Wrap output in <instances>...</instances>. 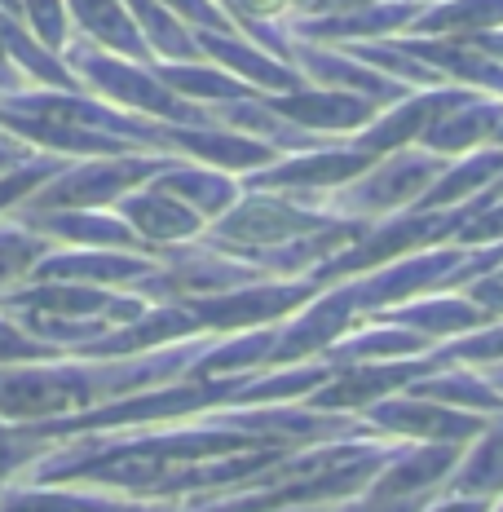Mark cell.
<instances>
[{"label": "cell", "mask_w": 503, "mask_h": 512, "mask_svg": "<svg viewBox=\"0 0 503 512\" xmlns=\"http://www.w3.org/2000/svg\"><path fill=\"white\" fill-rule=\"evenodd\" d=\"M212 336L181 340L137 358H62V362H23L0 367V420L9 424H45L62 415L89 411L98 402L142 393L155 384H173L208 349Z\"/></svg>", "instance_id": "1"}, {"label": "cell", "mask_w": 503, "mask_h": 512, "mask_svg": "<svg viewBox=\"0 0 503 512\" xmlns=\"http://www.w3.org/2000/svg\"><path fill=\"white\" fill-rule=\"evenodd\" d=\"M477 208H486V195H473L468 204H455V208H406V212H393V217H380L371 221V230L362 239H353L349 248H340L336 256H327L309 283L327 287V283H340V279H358L367 270H380V265L398 261V256H415V252H428V248H442V243H455L459 226L473 217Z\"/></svg>", "instance_id": "2"}, {"label": "cell", "mask_w": 503, "mask_h": 512, "mask_svg": "<svg viewBox=\"0 0 503 512\" xmlns=\"http://www.w3.org/2000/svg\"><path fill=\"white\" fill-rule=\"evenodd\" d=\"M62 62H67V71L84 84V93L120 106V111L146 115V120H159V124H195V128L212 124V115L195 102L177 98V93L155 76V67L115 58V53H106V49L84 45V40L62 49Z\"/></svg>", "instance_id": "3"}, {"label": "cell", "mask_w": 503, "mask_h": 512, "mask_svg": "<svg viewBox=\"0 0 503 512\" xmlns=\"http://www.w3.org/2000/svg\"><path fill=\"white\" fill-rule=\"evenodd\" d=\"M340 212L331 208H318V204H301L292 195H274V190H243L234 199V208H226L217 221H208V230L199 234V243L208 248L234 256L252 252H270V248H283L292 239H305L314 230H327Z\"/></svg>", "instance_id": "4"}, {"label": "cell", "mask_w": 503, "mask_h": 512, "mask_svg": "<svg viewBox=\"0 0 503 512\" xmlns=\"http://www.w3.org/2000/svg\"><path fill=\"white\" fill-rule=\"evenodd\" d=\"M177 155L133 151V155H98V159H71L53 181L27 199V212L49 208H115L128 190L146 186L155 173H164Z\"/></svg>", "instance_id": "5"}, {"label": "cell", "mask_w": 503, "mask_h": 512, "mask_svg": "<svg viewBox=\"0 0 503 512\" xmlns=\"http://www.w3.org/2000/svg\"><path fill=\"white\" fill-rule=\"evenodd\" d=\"M446 164H451V159L420 151V146L389 151V155H380L358 181H349V186H340L336 195H331V212H340V217H367V221L406 212V208L420 204V195L442 177Z\"/></svg>", "instance_id": "6"}, {"label": "cell", "mask_w": 503, "mask_h": 512, "mask_svg": "<svg viewBox=\"0 0 503 512\" xmlns=\"http://www.w3.org/2000/svg\"><path fill=\"white\" fill-rule=\"evenodd\" d=\"M314 296H318V283L309 279H256V283L230 287V292L195 296V301H177V305L190 309L199 336H234V332H252V327L287 323Z\"/></svg>", "instance_id": "7"}, {"label": "cell", "mask_w": 503, "mask_h": 512, "mask_svg": "<svg viewBox=\"0 0 503 512\" xmlns=\"http://www.w3.org/2000/svg\"><path fill=\"white\" fill-rule=\"evenodd\" d=\"M155 270L146 279H137L124 292L142 296L146 305H177V301H195V296H212V292H230V287L256 283L265 279L256 265L234 261V256L208 248V243H181V248H164L155 256Z\"/></svg>", "instance_id": "8"}, {"label": "cell", "mask_w": 503, "mask_h": 512, "mask_svg": "<svg viewBox=\"0 0 503 512\" xmlns=\"http://www.w3.org/2000/svg\"><path fill=\"white\" fill-rule=\"evenodd\" d=\"M371 164H376V155L358 151V146H349L345 137H340V142L314 146V151L278 155L270 168L239 177V186L243 190H274V195H292V199H301V204H314L318 195H336L340 186L358 181Z\"/></svg>", "instance_id": "9"}, {"label": "cell", "mask_w": 503, "mask_h": 512, "mask_svg": "<svg viewBox=\"0 0 503 512\" xmlns=\"http://www.w3.org/2000/svg\"><path fill=\"white\" fill-rule=\"evenodd\" d=\"M459 261H464V248L442 243V248L398 256V261L380 265V270H367V274H358V279H340V283H345V292H349L353 314L371 318L389 305L415 301V296H428V292H442Z\"/></svg>", "instance_id": "10"}, {"label": "cell", "mask_w": 503, "mask_h": 512, "mask_svg": "<svg viewBox=\"0 0 503 512\" xmlns=\"http://www.w3.org/2000/svg\"><path fill=\"white\" fill-rule=\"evenodd\" d=\"M146 309L142 296L124 292V287H84V283H14L0 292V314H36V318H102V323L120 327L133 323Z\"/></svg>", "instance_id": "11"}, {"label": "cell", "mask_w": 503, "mask_h": 512, "mask_svg": "<svg viewBox=\"0 0 503 512\" xmlns=\"http://www.w3.org/2000/svg\"><path fill=\"white\" fill-rule=\"evenodd\" d=\"M358 420L367 424L380 442H455V446H468L481 429H486V415L442 407V402L415 398V393H406V389L393 393V398L371 402Z\"/></svg>", "instance_id": "12"}, {"label": "cell", "mask_w": 503, "mask_h": 512, "mask_svg": "<svg viewBox=\"0 0 503 512\" xmlns=\"http://www.w3.org/2000/svg\"><path fill=\"white\" fill-rule=\"evenodd\" d=\"M442 371V362L433 358V349L420 358H398V362H349V367H336L327 384H318L305 398V407L314 411H336V415H362L371 402L393 398L406 384Z\"/></svg>", "instance_id": "13"}, {"label": "cell", "mask_w": 503, "mask_h": 512, "mask_svg": "<svg viewBox=\"0 0 503 512\" xmlns=\"http://www.w3.org/2000/svg\"><path fill=\"white\" fill-rule=\"evenodd\" d=\"M420 0H371V5L353 9H327V14H301L292 27V40L309 45H371V40H393L406 36L411 23L420 18Z\"/></svg>", "instance_id": "14"}, {"label": "cell", "mask_w": 503, "mask_h": 512, "mask_svg": "<svg viewBox=\"0 0 503 512\" xmlns=\"http://www.w3.org/2000/svg\"><path fill=\"white\" fill-rule=\"evenodd\" d=\"M473 98H477V93L473 89H459V84H442V89H415V93H406L402 102L384 106L376 120H371L367 128H358L353 137H345V142L380 159L389 151H402V146H415V142H420V133L437 120V115L455 111V106H464Z\"/></svg>", "instance_id": "15"}, {"label": "cell", "mask_w": 503, "mask_h": 512, "mask_svg": "<svg viewBox=\"0 0 503 512\" xmlns=\"http://www.w3.org/2000/svg\"><path fill=\"white\" fill-rule=\"evenodd\" d=\"M18 226L49 239L53 248H102V252H142L155 256L120 221L115 208H49V212H27L18 208Z\"/></svg>", "instance_id": "16"}, {"label": "cell", "mask_w": 503, "mask_h": 512, "mask_svg": "<svg viewBox=\"0 0 503 512\" xmlns=\"http://www.w3.org/2000/svg\"><path fill=\"white\" fill-rule=\"evenodd\" d=\"M459 455H464V446H455V442H398L362 495H371V499L437 495L446 486V477L455 473Z\"/></svg>", "instance_id": "17"}, {"label": "cell", "mask_w": 503, "mask_h": 512, "mask_svg": "<svg viewBox=\"0 0 503 512\" xmlns=\"http://www.w3.org/2000/svg\"><path fill=\"white\" fill-rule=\"evenodd\" d=\"M195 49H199L203 62L230 71L234 80H243L252 93H261V98L305 89V76L292 67V62L265 53L261 45H252L248 36H239V31H195Z\"/></svg>", "instance_id": "18"}, {"label": "cell", "mask_w": 503, "mask_h": 512, "mask_svg": "<svg viewBox=\"0 0 503 512\" xmlns=\"http://www.w3.org/2000/svg\"><path fill=\"white\" fill-rule=\"evenodd\" d=\"M292 67L305 76V84H318V89H340V93H358V98L376 102L380 111L393 102H402L406 93H415L411 84L384 76V71L367 67V62L349 58L345 49H327V45H309V40H296L292 49Z\"/></svg>", "instance_id": "19"}, {"label": "cell", "mask_w": 503, "mask_h": 512, "mask_svg": "<svg viewBox=\"0 0 503 512\" xmlns=\"http://www.w3.org/2000/svg\"><path fill=\"white\" fill-rule=\"evenodd\" d=\"M274 115H283L287 124L305 128L314 137H353L358 128H367L380 115L376 102L358 98V93H340V89H318V84H305L296 93H270L261 98Z\"/></svg>", "instance_id": "20"}, {"label": "cell", "mask_w": 503, "mask_h": 512, "mask_svg": "<svg viewBox=\"0 0 503 512\" xmlns=\"http://www.w3.org/2000/svg\"><path fill=\"white\" fill-rule=\"evenodd\" d=\"M164 142H168V155L177 159H190V164H208V168H221L230 177H248V173H261L270 168L283 151L274 146L256 142V137H243V133H230L221 124H164Z\"/></svg>", "instance_id": "21"}, {"label": "cell", "mask_w": 503, "mask_h": 512, "mask_svg": "<svg viewBox=\"0 0 503 512\" xmlns=\"http://www.w3.org/2000/svg\"><path fill=\"white\" fill-rule=\"evenodd\" d=\"M155 256L102 252V248H49L27 270L31 283H84V287H133L155 270Z\"/></svg>", "instance_id": "22"}, {"label": "cell", "mask_w": 503, "mask_h": 512, "mask_svg": "<svg viewBox=\"0 0 503 512\" xmlns=\"http://www.w3.org/2000/svg\"><path fill=\"white\" fill-rule=\"evenodd\" d=\"M115 212H120V221L128 230L137 234V239L146 243L155 256L164 248H181V243H195L203 230H208V221L199 217L195 208H186L181 199H173L168 190L159 186H137L128 190V195L115 204Z\"/></svg>", "instance_id": "23"}, {"label": "cell", "mask_w": 503, "mask_h": 512, "mask_svg": "<svg viewBox=\"0 0 503 512\" xmlns=\"http://www.w3.org/2000/svg\"><path fill=\"white\" fill-rule=\"evenodd\" d=\"M195 336H199V327L186 305H146L133 323L102 332L71 358H137V354H155V349L181 345V340H195Z\"/></svg>", "instance_id": "24"}, {"label": "cell", "mask_w": 503, "mask_h": 512, "mask_svg": "<svg viewBox=\"0 0 503 512\" xmlns=\"http://www.w3.org/2000/svg\"><path fill=\"white\" fill-rule=\"evenodd\" d=\"M371 318L411 327V332H420L433 349L446 345V340H459V336L477 332V327H486L481 309L468 301V296H459V292H428V296H415V301L380 309V314H371Z\"/></svg>", "instance_id": "25"}, {"label": "cell", "mask_w": 503, "mask_h": 512, "mask_svg": "<svg viewBox=\"0 0 503 512\" xmlns=\"http://www.w3.org/2000/svg\"><path fill=\"white\" fill-rule=\"evenodd\" d=\"M67 23L80 31L84 45L106 49L128 62H142V67H155V53L142 31H137L133 14L124 9V0H67Z\"/></svg>", "instance_id": "26"}, {"label": "cell", "mask_w": 503, "mask_h": 512, "mask_svg": "<svg viewBox=\"0 0 503 512\" xmlns=\"http://www.w3.org/2000/svg\"><path fill=\"white\" fill-rule=\"evenodd\" d=\"M499 124H503V98H486V93H477L473 102L437 115V120L420 133V142L415 146H420V151L442 155V159H459V155L477 151V146L495 142Z\"/></svg>", "instance_id": "27"}, {"label": "cell", "mask_w": 503, "mask_h": 512, "mask_svg": "<svg viewBox=\"0 0 503 512\" xmlns=\"http://www.w3.org/2000/svg\"><path fill=\"white\" fill-rule=\"evenodd\" d=\"M274 340H278V323L252 327V332H234V336H212L208 349L190 362L181 380H226V376H256V371H270Z\"/></svg>", "instance_id": "28"}, {"label": "cell", "mask_w": 503, "mask_h": 512, "mask_svg": "<svg viewBox=\"0 0 503 512\" xmlns=\"http://www.w3.org/2000/svg\"><path fill=\"white\" fill-rule=\"evenodd\" d=\"M151 186L168 190L173 199H181L186 208H195L203 221H217L226 208H234V199L243 195L239 177L221 173V168L208 164H190V159H173L164 173L151 177Z\"/></svg>", "instance_id": "29"}, {"label": "cell", "mask_w": 503, "mask_h": 512, "mask_svg": "<svg viewBox=\"0 0 503 512\" xmlns=\"http://www.w3.org/2000/svg\"><path fill=\"white\" fill-rule=\"evenodd\" d=\"M428 349L433 345L420 332H411V327L362 318L353 332H345L327 349L323 362H331V367H349V362H398V358H420Z\"/></svg>", "instance_id": "30"}, {"label": "cell", "mask_w": 503, "mask_h": 512, "mask_svg": "<svg viewBox=\"0 0 503 512\" xmlns=\"http://www.w3.org/2000/svg\"><path fill=\"white\" fill-rule=\"evenodd\" d=\"M142 499L93 486H0V512H133Z\"/></svg>", "instance_id": "31"}, {"label": "cell", "mask_w": 503, "mask_h": 512, "mask_svg": "<svg viewBox=\"0 0 503 512\" xmlns=\"http://www.w3.org/2000/svg\"><path fill=\"white\" fill-rule=\"evenodd\" d=\"M446 495L499 499L503 495V415H490L486 429L464 446L455 473L446 477Z\"/></svg>", "instance_id": "32"}, {"label": "cell", "mask_w": 503, "mask_h": 512, "mask_svg": "<svg viewBox=\"0 0 503 512\" xmlns=\"http://www.w3.org/2000/svg\"><path fill=\"white\" fill-rule=\"evenodd\" d=\"M503 177V146H477V151L451 159V164L442 168V177L433 181V186L420 195V212L428 208H455V204H468L473 195H481L486 186H495Z\"/></svg>", "instance_id": "33"}, {"label": "cell", "mask_w": 503, "mask_h": 512, "mask_svg": "<svg viewBox=\"0 0 503 512\" xmlns=\"http://www.w3.org/2000/svg\"><path fill=\"white\" fill-rule=\"evenodd\" d=\"M0 45H5L9 62L18 67V76L31 80L36 89H67V93H84V84L67 71L62 53L45 49V45H40V40L27 31L23 18L5 14V9H0Z\"/></svg>", "instance_id": "34"}, {"label": "cell", "mask_w": 503, "mask_h": 512, "mask_svg": "<svg viewBox=\"0 0 503 512\" xmlns=\"http://www.w3.org/2000/svg\"><path fill=\"white\" fill-rule=\"evenodd\" d=\"M406 393L415 398H433L442 407H455V411H473V415H503V393L481 376L477 367H442L433 376L406 384Z\"/></svg>", "instance_id": "35"}, {"label": "cell", "mask_w": 503, "mask_h": 512, "mask_svg": "<svg viewBox=\"0 0 503 512\" xmlns=\"http://www.w3.org/2000/svg\"><path fill=\"white\" fill-rule=\"evenodd\" d=\"M503 27V0H433L420 9L406 36H433V40H464L477 31Z\"/></svg>", "instance_id": "36"}, {"label": "cell", "mask_w": 503, "mask_h": 512, "mask_svg": "<svg viewBox=\"0 0 503 512\" xmlns=\"http://www.w3.org/2000/svg\"><path fill=\"white\" fill-rule=\"evenodd\" d=\"M155 76L168 84V89L177 93V98L195 102V106H221V102H234V98H261V93H252L243 80H234L230 71L212 67V62H155Z\"/></svg>", "instance_id": "37"}, {"label": "cell", "mask_w": 503, "mask_h": 512, "mask_svg": "<svg viewBox=\"0 0 503 512\" xmlns=\"http://www.w3.org/2000/svg\"><path fill=\"white\" fill-rule=\"evenodd\" d=\"M331 362L309 358V362H292V367H270L261 376L248 380V389H239L234 407H274V402H305L318 384L331 380Z\"/></svg>", "instance_id": "38"}, {"label": "cell", "mask_w": 503, "mask_h": 512, "mask_svg": "<svg viewBox=\"0 0 503 512\" xmlns=\"http://www.w3.org/2000/svg\"><path fill=\"white\" fill-rule=\"evenodd\" d=\"M71 159H62V155H31V159H23V164H14V168H5L0 173V217L5 212H14V208H23L31 195H36L45 181H53L67 168Z\"/></svg>", "instance_id": "39"}, {"label": "cell", "mask_w": 503, "mask_h": 512, "mask_svg": "<svg viewBox=\"0 0 503 512\" xmlns=\"http://www.w3.org/2000/svg\"><path fill=\"white\" fill-rule=\"evenodd\" d=\"M433 358L442 367H495L503 362V323H486L459 340H446L433 349Z\"/></svg>", "instance_id": "40"}, {"label": "cell", "mask_w": 503, "mask_h": 512, "mask_svg": "<svg viewBox=\"0 0 503 512\" xmlns=\"http://www.w3.org/2000/svg\"><path fill=\"white\" fill-rule=\"evenodd\" d=\"M53 248L49 239L31 234L27 226H0V292L27 279V270Z\"/></svg>", "instance_id": "41"}, {"label": "cell", "mask_w": 503, "mask_h": 512, "mask_svg": "<svg viewBox=\"0 0 503 512\" xmlns=\"http://www.w3.org/2000/svg\"><path fill=\"white\" fill-rule=\"evenodd\" d=\"M49 451H53V442L27 433V424L0 420V486H9V477L23 473V468H31L36 460H45Z\"/></svg>", "instance_id": "42"}, {"label": "cell", "mask_w": 503, "mask_h": 512, "mask_svg": "<svg viewBox=\"0 0 503 512\" xmlns=\"http://www.w3.org/2000/svg\"><path fill=\"white\" fill-rule=\"evenodd\" d=\"M27 31L40 40L45 49L62 53L71 45V23H67V0H18Z\"/></svg>", "instance_id": "43"}, {"label": "cell", "mask_w": 503, "mask_h": 512, "mask_svg": "<svg viewBox=\"0 0 503 512\" xmlns=\"http://www.w3.org/2000/svg\"><path fill=\"white\" fill-rule=\"evenodd\" d=\"M62 349L45 345L18 323L14 314H0V367H23V362H62Z\"/></svg>", "instance_id": "44"}, {"label": "cell", "mask_w": 503, "mask_h": 512, "mask_svg": "<svg viewBox=\"0 0 503 512\" xmlns=\"http://www.w3.org/2000/svg\"><path fill=\"white\" fill-rule=\"evenodd\" d=\"M459 296H468L486 323H503V265H490V270L473 274L464 287H455Z\"/></svg>", "instance_id": "45"}, {"label": "cell", "mask_w": 503, "mask_h": 512, "mask_svg": "<svg viewBox=\"0 0 503 512\" xmlns=\"http://www.w3.org/2000/svg\"><path fill=\"white\" fill-rule=\"evenodd\" d=\"M490 243H503V199L477 208L455 234V248H490Z\"/></svg>", "instance_id": "46"}, {"label": "cell", "mask_w": 503, "mask_h": 512, "mask_svg": "<svg viewBox=\"0 0 503 512\" xmlns=\"http://www.w3.org/2000/svg\"><path fill=\"white\" fill-rule=\"evenodd\" d=\"M424 499H371V495H353L345 499V504H336V512H420L424 508Z\"/></svg>", "instance_id": "47"}, {"label": "cell", "mask_w": 503, "mask_h": 512, "mask_svg": "<svg viewBox=\"0 0 503 512\" xmlns=\"http://www.w3.org/2000/svg\"><path fill=\"white\" fill-rule=\"evenodd\" d=\"M495 508V499H473V495H446V490H437V495L424 499L420 512H490Z\"/></svg>", "instance_id": "48"}, {"label": "cell", "mask_w": 503, "mask_h": 512, "mask_svg": "<svg viewBox=\"0 0 503 512\" xmlns=\"http://www.w3.org/2000/svg\"><path fill=\"white\" fill-rule=\"evenodd\" d=\"M31 155H36L31 146H23L18 137H9L5 128H0V173H5V168H14V164H23V159H31Z\"/></svg>", "instance_id": "49"}, {"label": "cell", "mask_w": 503, "mask_h": 512, "mask_svg": "<svg viewBox=\"0 0 503 512\" xmlns=\"http://www.w3.org/2000/svg\"><path fill=\"white\" fill-rule=\"evenodd\" d=\"M468 45H473L477 53H486V58H495V62H503V27H495V31H477V36H464Z\"/></svg>", "instance_id": "50"}, {"label": "cell", "mask_w": 503, "mask_h": 512, "mask_svg": "<svg viewBox=\"0 0 503 512\" xmlns=\"http://www.w3.org/2000/svg\"><path fill=\"white\" fill-rule=\"evenodd\" d=\"M18 89H23V76H18V67L9 62L5 45H0V93H18Z\"/></svg>", "instance_id": "51"}, {"label": "cell", "mask_w": 503, "mask_h": 512, "mask_svg": "<svg viewBox=\"0 0 503 512\" xmlns=\"http://www.w3.org/2000/svg\"><path fill=\"white\" fill-rule=\"evenodd\" d=\"M133 512H181V504H168V499H155V504H137Z\"/></svg>", "instance_id": "52"}, {"label": "cell", "mask_w": 503, "mask_h": 512, "mask_svg": "<svg viewBox=\"0 0 503 512\" xmlns=\"http://www.w3.org/2000/svg\"><path fill=\"white\" fill-rule=\"evenodd\" d=\"M477 371H481V376H486V380H490V384H495V389L503 393V362H495V367H477Z\"/></svg>", "instance_id": "53"}, {"label": "cell", "mask_w": 503, "mask_h": 512, "mask_svg": "<svg viewBox=\"0 0 503 512\" xmlns=\"http://www.w3.org/2000/svg\"><path fill=\"white\" fill-rule=\"evenodd\" d=\"M292 9H301V14H318V9H323V0H292Z\"/></svg>", "instance_id": "54"}, {"label": "cell", "mask_w": 503, "mask_h": 512, "mask_svg": "<svg viewBox=\"0 0 503 512\" xmlns=\"http://www.w3.org/2000/svg\"><path fill=\"white\" fill-rule=\"evenodd\" d=\"M495 146H503V124H499V133H495Z\"/></svg>", "instance_id": "55"}, {"label": "cell", "mask_w": 503, "mask_h": 512, "mask_svg": "<svg viewBox=\"0 0 503 512\" xmlns=\"http://www.w3.org/2000/svg\"><path fill=\"white\" fill-rule=\"evenodd\" d=\"M490 512H503V495H499V499H495V508H490Z\"/></svg>", "instance_id": "56"}, {"label": "cell", "mask_w": 503, "mask_h": 512, "mask_svg": "<svg viewBox=\"0 0 503 512\" xmlns=\"http://www.w3.org/2000/svg\"><path fill=\"white\" fill-rule=\"evenodd\" d=\"M301 512H309V508H301Z\"/></svg>", "instance_id": "57"}]
</instances>
